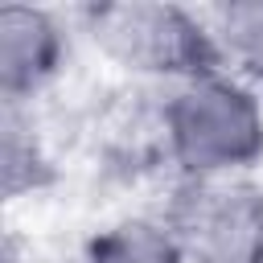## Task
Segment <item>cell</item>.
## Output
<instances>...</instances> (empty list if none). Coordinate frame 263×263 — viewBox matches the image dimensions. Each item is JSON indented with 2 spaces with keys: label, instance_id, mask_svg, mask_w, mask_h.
<instances>
[{
  "label": "cell",
  "instance_id": "6da1fadb",
  "mask_svg": "<svg viewBox=\"0 0 263 263\" xmlns=\"http://www.w3.org/2000/svg\"><path fill=\"white\" fill-rule=\"evenodd\" d=\"M164 140L189 181L230 177L263 156V107L234 78H193L164 107Z\"/></svg>",
  "mask_w": 263,
  "mask_h": 263
},
{
  "label": "cell",
  "instance_id": "7a4b0ae2",
  "mask_svg": "<svg viewBox=\"0 0 263 263\" xmlns=\"http://www.w3.org/2000/svg\"><path fill=\"white\" fill-rule=\"evenodd\" d=\"M90 41L119 66L136 74H168V78H210L218 74L222 49L218 37L177 4L152 0H119L86 8Z\"/></svg>",
  "mask_w": 263,
  "mask_h": 263
},
{
  "label": "cell",
  "instance_id": "3957f363",
  "mask_svg": "<svg viewBox=\"0 0 263 263\" xmlns=\"http://www.w3.org/2000/svg\"><path fill=\"white\" fill-rule=\"evenodd\" d=\"M189 263H263V189L238 177L185 181L164 218Z\"/></svg>",
  "mask_w": 263,
  "mask_h": 263
},
{
  "label": "cell",
  "instance_id": "277c9868",
  "mask_svg": "<svg viewBox=\"0 0 263 263\" xmlns=\"http://www.w3.org/2000/svg\"><path fill=\"white\" fill-rule=\"evenodd\" d=\"M62 62V33L49 12L29 4L0 8V95L4 103H25L41 90Z\"/></svg>",
  "mask_w": 263,
  "mask_h": 263
},
{
  "label": "cell",
  "instance_id": "5b68a950",
  "mask_svg": "<svg viewBox=\"0 0 263 263\" xmlns=\"http://www.w3.org/2000/svg\"><path fill=\"white\" fill-rule=\"evenodd\" d=\"M86 263H189L181 242L168 234V226H152V222H123L103 230L90 251Z\"/></svg>",
  "mask_w": 263,
  "mask_h": 263
},
{
  "label": "cell",
  "instance_id": "8992f818",
  "mask_svg": "<svg viewBox=\"0 0 263 263\" xmlns=\"http://www.w3.org/2000/svg\"><path fill=\"white\" fill-rule=\"evenodd\" d=\"M218 49L222 58L242 62L255 78H263V4H230L218 12Z\"/></svg>",
  "mask_w": 263,
  "mask_h": 263
},
{
  "label": "cell",
  "instance_id": "52a82bcc",
  "mask_svg": "<svg viewBox=\"0 0 263 263\" xmlns=\"http://www.w3.org/2000/svg\"><path fill=\"white\" fill-rule=\"evenodd\" d=\"M45 160L37 152L33 132L21 123V103H4V193L16 197L33 185H41Z\"/></svg>",
  "mask_w": 263,
  "mask_h": 263
}]
</instances>
